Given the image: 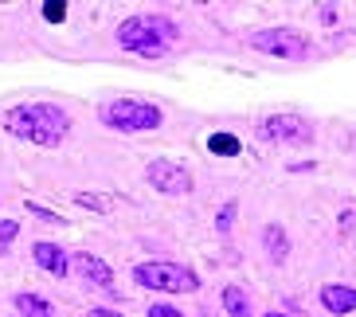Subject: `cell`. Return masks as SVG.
Listing matches in <instances>:
<instances>
[{"instance_id":"cell-1","label":"cell","mask_w":356,"mask_h":317,"mask_svg":"<svg viewBox=\"0 0 356 317\" xmlns=\"http://www.w3.org/2000/svg\"><path fill=\"white\" fill-rule=\"evenodd\" d=\"M0 122H4V129H8L12 138H24V141L43 145V149H55L59 141L67 138V129H71V117H67V110H59L55 102L16 106V110H8Z\"/></svg>"},{"instance_id":"cell-2","label":"cell","mask_w":356,"mask_h":317,"mask_svg":"<svg viewBox=\"0 0 356 317\" xmlns=\"http://www.w3.org/2000/svg\"><path fill=\"white\" fill-rule=\"evenodd\" d=\"M177 40V24L168 16H129L118 24V43L122 51L145 55V59H161Z\"/></svg>"},{"instance_id":"cell-3","label":"cell","mask_w":356,"mask_h":317,"mask_svg":"<svg viewBox=\"0 0 356 317\" xmlns=\"http://www.w3.org/2000/svg\"><path fill=\"white\" fill-rule=\"evenodd\" d=\"M98 117H102L110 129H118V133H149V129H157L161 122H165L157 106L141 102V98H118V102H106L102 110H98Z\"/></svg>"},{"instance_id":"cell-4","label":"cell","mask_w":356,"mask_h":317,"mask_svg":"<svg viewBox=\"0 0 356 317\" xmlns=\"http://www.w3.org/2000/svg\"><path fill=\"white\" fill-rule=\"evenodd\" d=\"M134 278L145 290H168V294H192V290H200L196 270H188V266H180V263H141V266H134Z\"/></svg>"},{"instance_id":"cell-5","label":"cell","mask_w":356,"mask_h":317,"mask_svg":"<svg viewBox=\"0 0 356 317\" xmlns=\"http://www.w3.org/2000/svg\"><path fill=\"white\" fill-rule=\"evenodd\" d=\"M247 43L262 55H274V59H305V55H309L305 35L290 32V28H262V32H254Z\"/></svg>"},{"instance_id":"cell-6","label":"cell","mask_w":356,"mask_h":317,"mask_svg":"<svg viewBox=\"0 0 356 317\" xmlns=\"http://www.w3.org/2000/svg\"><path fill=\"white\" fill-rule=\"evenodd\" d=\"M149 184L157 192H165V196H188L192 192V172L184 169V165H177V161H149V169H145Z\"/></svg>"},{"instance_id":"cell-7","label":"cell","mask_w":356,"mask_h":317,"mask_svg":"<svg viewBox=\"0 0 356 317\" xmlns=\"http://www.w3.org/2000/svg\"><path fill=\"white\" fill-rule=\"evenodd\" d=\"M259 133L266 141H278V145H305V141L314 138L309 122L298 117V114H274V117H266Z\"/></svg>"},{"instance_id":"cell-8","label":"cell","mask_w":356,"mask_h":317,"mask_svg":"<svg viewBox=\"0 0 356 317\" xmlns=\"http://www.w3.org/2000/svg\"><path fill=\"white\" fill-rule=\"evenodd\" d=\"M74 270H79V275H83L90 286H102V290H110V286H114V270H110V263H106V259H98V254L79 251V254H74Z\"/></svg>"},{"instance_id":"cell-9","label":"cell","mask_w":356,"mask_h":317,"mask_svg":"<svg viewBox=\"0 0 356 317\" xmlns=\"http://www.w3.org/2000/svg\"><path fill=\"white\" fill-rule=\"evenodd\" d=\"M32 259H35V266H43V270H47V275H55V278H63L67 270H71V259H67L63 247L43 243V239L32 247Z\"/></svg>"},{"instance_id":"cell-10","label":"cell","mask_w":356,"mask_h":317,"mask_svg":"<svg viewBox=\"0 0 356 317\" xmlns=\"http://www.w3.org/2000/svg\"><path fill=\"white\" fill-rule=\"evenodd\" d=\"M321 306L329 309V314H353L356 309V290L353 286H341V282H333V286H325L321 290Z\"/></svg>"},{"instance_id":"cell-11","label":"cell","mask_w":356,"mask_h":317,"mask_svg":"<svg viewBox=\"0 0 356 317\" xmlns=\"http://www.w3.org/2000/svg\"><path fill=\"white\" fill-rule=\"evenodd\" d=\"M223 306H227L231 317H254L251 302H247V294H243L239 286H227V290H223Z\"/></svg>"},{"instance_id":"cell-12","label":"cell","mask_w":356,"mask_h":317,"mask_svg":"<svg viewBox=\"0 0 356 317\" xmlns=\"http://www.w3.org/2000/svg\"><path fill=\"white\" fill-rule=\"evenodd\" d=\"M262 239H266V251H270L274 263H282L286 251H290V243H286V231H282V227H278V223H270V227L262 231Z\"/></svg>"},{"instance_id":"cell-13","label":"cell","mask_w":356,"mask_h":317,"mask_svg":"<svg viewBox=\"0 0 356 317\" xmlns=\"http://www.w3.org/2000/svg\"><path fill=\"white\" fill-rule=\"evenodd\" d=\"M16 309H20L24 317H51V302H43V298H35V294H20L16 298Z\"/></svg>"},{"instance_id":"cell-14","label":"cell","mask_w":356,"mask_h":317,"mask_svg":"<svg viewBox=\"0 0 356 317\" xmlns=\"http://www.w3.org/2000/svg\"><path fill=\"white\" fill-rule=\"evenodd\" d=\"M208 149L211 153H220V157H235V153H239V138H231V133H211Z\"/></svg>"},{"instance_id":"cell-15","label":"cell","mask_w":356,"mask_h":317,"mask_svg":"<svg viewBox=\"0 0 356 317\" xmlns=\"http://www.w3.org/2000/svg\"><path fill=\"white\" fill-rule=\"evenodd\" d=\"M74 204L90 211H110V196H98V192H74Z\"/></svg>"},{"instance_id":"cell-16","label":"cell","mask_w":356,"mask_h":317,"mask_svg":"<svg viewBox=\"0 0 356 317\" xmlns=\"http://www.w3.org/2000/svg\"><path fill=\"white\" fill-rule=\"evenodd\" d=\"M16 235H20V223H16V220H0V254L12 251Z\"/></svg>"},{"instance_id":"cell-17","label":"cell","mask_w":356,"mask_h":317,"mask_svg":"<svg viewBox=\"0 0 356 317\" xmlns=\"http://www.w3.org/2000/svg\"><path fill=\"white\" fill-rule=\"evenodd\" d=\"M28 211L32 216H40V220H47V223H67L59 211H51V208H43V204H35V200H28Z\"/></svg>"},{"instance_id":"cell-18","label":"cell","mask_w":356,"mask_h":317,"mask_svg":"<svg viewBox=\"0 0 356 317\" xmlns=\"http://www.w3.org/2000/svg\"><path fill=\"white\" fill-rule=\"evenodd\" d=\"M231 223H235V204H223L220 216H216V227H220V231H227Z\"/></svg>"},{"instance_id":"cell-19","label":"cell","mask_w":356,"mask_h":317,"mask_svg":"<svg viewBox=\"0 0 356 317\" xmlns=\"http://www.w3.org/2000/svg\"><path fill=\"white\" fill-rule=\"evenodd\" d=\"M149 317H184L177 306H168V302H157V306H149Z\"/></svg>"},{"instance_id":"cell-20","label":"cell","mask_w":356,"mask_h":317,"mask_svg":"<svg viewBox=\"0 0 356 317\" xmlns=\"http://www.w3.org/2000/svg\"><path fill=\"white\" fill-rule=\"evenodd\" d=\"M43 16H47L51 24H59V20L67 16V12H63V4H47V8H43Z\"/></svg>"},{"instance_id":"cell-21","label":"cell","mask_w":356,"mask_h":317,"mask_svg":"<svg viewBox=\"0 0 356 317\" xmlns=\"http://www.w3.org/2000/svg\"><path fill=\"white\" fill-rule=\"evenodd\" d=\"M90 317H122V314H114V309H90Z\"/></svg>"},{"instance_id":"cell-22","label":"cell","mask_w":356,"mask_h":317,"mask_svg":"<svg viewBox=\"0 0 356 317\" xmlns=\"http://www.w3.org/2000/svg\"><path fill=\"white\" fill-rule=\"evenodd\" d=\"M266 317H286V314H266Z\"/></svg>"}]
</instances>
